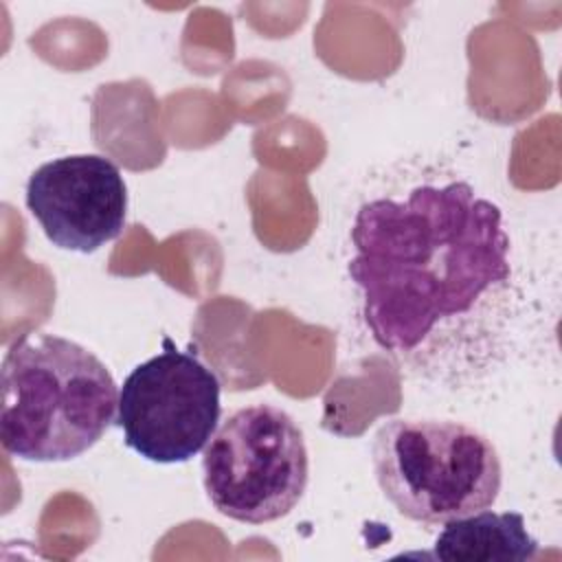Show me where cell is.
Returning <instances> with one entry per match:
<instances>
[{"label":"cell","instance_id":"cell-6","mask_svg":"<svg viewBox=\"0 0 562 562\" xmlns=\"http://www.w3.org/2000/svg\"><path fill=\"white\" fill-rule=\"evenodd\" d=\"M26 206L53 246L88 255L123 233L127 184L105 156H61L31 173Z\"/></svg>","mask_w":562,"mask_h":562},{"label":"cell","instance_id":"cell-7","mask_svg":"<svg viewBox=\"0 0 562 562\" xmlns=\"http://www.w3.org/2000/svg\"><path fill=\"white\" fill-rule=\"evenodd\" d=\"M538 555V540L518 512L481 509L443 522L432 558L446 562H520Z\"/></svg>","mask_w":562,"mask_h":562},{"label":"cell","instance_id":"cell-3","mask_svg":"<svg viewBox=\"0 0 562 562\" xmlns=\"http://www.w3.org/2000/svg\"><path fill=\"white\" fill-rule=\"evenodd\" d=\"M371 459L384 498L422 525L487 509L503 485L492 439L461 422L386 419L373 437Z\"/></svg>","mask_w":562,"mask_h":562},{"label":"cell","instance_id":"cell-1","mask_svg":"<svg viewBox=\"0 0 562 562\" xmlns=\"http://www.w3.org/2000/svg\"><path fill=\"white\" fill-rule=\"evenodd\" d=\"M347 263L371 340L432 382L487 371L512 314L509 237L470 182H426L364 202Z\"/></svg>","mask_w":562,"mask_h":562},{"label":"cell","instance_id":"cell-2","mask_svg":"<svg viewBox=\"0 0 562 562\" xmlns=\"http://www.w3.org/2000/svg\"><path fill=\"white\" fill-rule=\"evenodd\" d=\"M0 386V441L22 461L59 463L88 452L119 406L108 367L55 334L20 336L4 353Z\"/></svg>","mask_w":562,"mask_h":562},{"label":"cell","instance_id":"cell-4","mask_svg":"<svg viewBox=\"0 0 562 562\" xmlns=\"http://www.w3.org/2000/svg\"><path fill=\"white\" fill-rule=\"evenodd\" d=\"M202 472L206 496L222 516L248 525L279 520L307 487L303 430L274 404L241 406L209 439Z\"/></svg>","mask_w":562,"mask_h":562},{"label":"cell","instance_id":"cell-5","mask_svg":"<svg viewBox=\"0 0 562 562\" xmlns=\"http://www.w3.org/2000/svg\"><path fill=\"white\" fill-rule=\"evenodd\" d=\"M222 384L195 351L165 349L123 380L116 426L130 450L151 463H187L217 430Z\"/></svg>","mask_w":562,"mask_h":562}]
</instances>
